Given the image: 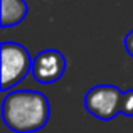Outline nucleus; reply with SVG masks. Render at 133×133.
<instances>
[{
	"mask_svg": "<svg viewBox=\"0 0 133 133\" xmlns=\"http://www.w3.org/2000/svg\"><path fill=\"white\" fill-rule=\"evenodd\" d=\"M51 106L44 93L19 89L5 94L2 103L3 123L15 133H34L49 121Z\"/></svg>",
	"mask_w": 133,
	"mask_h": 133,
	"instance_id": "f257e3e1",
	"label": "nucleus"
},
{
	"mask_svg": "<svg viewBox=\"0 0 133 133\" xmlns=\"http://www.w3.org/2000/svg\"><path fill=\"white\" fill-rule=\"evenodd\" d=\"M2 3V27H14L25 19L29 5L25 0H0Z\"/></svg>",
	"mask_w": 133,
	"mask_h": 133,
	"instance_id": "39448f33",
	"label": "nucleus"
},
{
	"mask_svg": "<svg viewBox=\"0 0 133 133\" xmlns=\"http://www.w3.org/2000/svg\"><path fill=\"white\" fill-rule=\"evenodd\" d=\"M66 71V57L57 49H45L32 61V76L41 84H52L62 78Z\"/></svg>",
	"mask_w": 133,
	"mask_h": 133,
	"instance_id": "20e7f679",
	"label": "nucleus"
},
{
	"mask_svg": "<svg viewBox=\"0 0 133 133\" xmlns=\"http://www.w3.org/2000/svg\"><path fill=\"white\" fill-rule=\"evenodd\" d=\"M121 96L123 91L115 84H98L86 93L84 106L93 116L103 121H110L121 113Z\"/></svg>",
	"mask_w": 133,
	"mask_h": 133,
	"instance_id": "7ed1b4c3",
	"label": "nucleus"
},
{
	"mask_svg": "<svg viewBox=\"0 0 133 133\" xmlns=\"http://www.w3.org/2000/svg\"><path fill=\"white\" fill-rule=\"evenodd\" d=\"M120 110H121V115H125V116H133V89L123 91Z\"/></svg>",
	"mask_w": 133,
	"mask_h": 133,
	"instance_id": "423d86ee",
	"label": "nucleus"
},
{
	"mask_svg": "<svg viewBox=\"0 0 133 133\" xmlns=\"http://www.w3.org/2000/svg\"><path fill=\"white\" fill-rule=\"evenodd\" d=\"M125 47H127L128 54L133 57V30H130L127 34V37H125Z\"/></svg>",
	"mask_w": 133,
	"mask_h": 133,
	"instance_id": "0eeeda50",
	"label": "nucleus"
},
{
	"mask_svg": "<svg viewBox=\"0 0 133 133\" xmlns=\"http://www.w3.org/2000/svg\"><path fill=\"white\" fill-rule=\"evenodd\" d=\"M0 56H2L0 88L2 91H9L32 71L34 59L30 57V52L27 51V47L17 42H2Z\"/></svg>",
	"mask_w": 133,
	"mask_h": 133,
	"instance_id": "f03ea898",
	"label": "nucleus"
}]
</instances>
